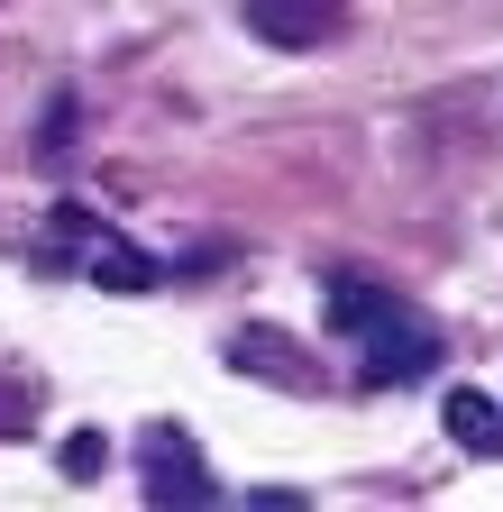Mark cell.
<instances>
[{"label": "cell", "instance_id": "6da1fadb", "mask_svg": "<svg viewBox=\"0 0 503 512\" xmlns=\"http://www.w3.org/2000/svg\"><path fill=\"white\" fill-rule=\"evenodd\" d=\"M357 339H366V375H375V384H412V375L439 366V330H430V320H412L403 302H385Z\"/></svg>", "mask_w": 503, "mask_h": 512}, {"label": "cell", "instance_id": "7a4b0ae2", "mask_svg": "<svg viewBox=\"0 0 503 512\" xmlns=\"http://www.w3.org/2000/svg\"><path fill=\"white\" fill-rule=\"evenodd\" d=\"M247 28H257L266 46H330L339 37V0H247Z\"/></svg>", "mask_w": 503, "mask_h": 512}, {"label": "cell", "instance_id": "3957f363", "mask_svg": "<svg viewBox=\"0 0 503 512\" xmlns=\"http://www.w3.org/2000/svg\"><path fill=\"white\" fill-rule=\"evenodd\" d=\"M147 494H156V503H183V494H211L202 458H183V430H147Z\"/></svg>", "mask_w": 503, "mask_h": 512}, {"label": "cell", "instance_id": "277c9868", "mask_svg": "<svg viewBox=\"0 0 503 512\" xmlns=\"http://www.w3.org/2000/svg\"><path fill=\"white\" fill-rule=\"evenodd\" d=\"M439 421H449V439L467 448V458H503V403L494 394H449Z\"/></svg>", "mask_w": 503, "mask_h": 512}, {"label": "cell", "instance_id": "5b68a950", "mask_svg": "<svg viewBox=\"0 0 503 512\" xmlns=\"http://www.w3.org/2000/svg\"><path fill=\"white\" fill-rule=\"evenodd\" d=\"M229 357H238L247 375H275V384H311V375L293 366V348H284V339H266V330H238V339H229Z\"/></svg>", "mask_w": 503, "mask_h": 512}, {"label": "cell", "instance_id": "8992f818", "mask_svg": "<svg viewBox=\"0 0 503 512\" xmlns=\"http://www.w3.org/2000/svg\"><path fill=\"white\" fill-rule=\"evenodd\" d=\"M385 302H394V293H375V284H357V275H339V284H330V320H339V330H366Z\"/></svg>", "mask_w": 503, "mask_h": 512}, {"label": "cell", "instance_id": "52a82bcc", "mask_svg": "<svg viewBox=\"0 0 503 512\" xmlns=\"http://www.w3.org/2000/svg\"><path fill=\"white\" fill-rule=\"evenodd\" d=\"M92 275H101L110 293H147V284H156V266H147L138 247H101V256H92Z\"/></svg>", "mask_w": 503, "mask_h": 512}]
</instances>
